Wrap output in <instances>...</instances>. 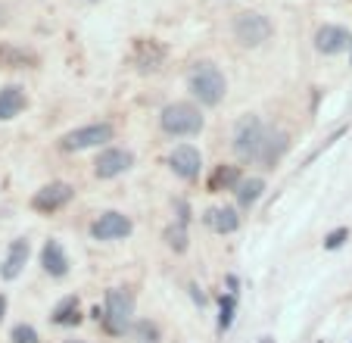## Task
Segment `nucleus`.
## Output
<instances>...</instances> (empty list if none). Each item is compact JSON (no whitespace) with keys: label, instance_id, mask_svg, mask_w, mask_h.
Here are the masks:
<instances>
[{"label":"nucleus","instance_id":"obj_1","mask_svg":"<svg viewBox=\"0 0 352 343\" xmlns=\"http://www.w3.org/2000/svg\"><path fill=\"white\" fill-rule=\"evenodd\" d=\"M187 87H190V94L203 106H219L221 100H225L228 81H225V75H221V69L215 66V63H197V66L190 69Z\"/></svg>","mask_w":352,"mask_h":343},{"label":"nucleus","instance_id":"obj_2","mask_svg":"<svg viewBox=\"0 0 352 343\" xmlns=\"http://www.w3.org/2000/svg\"><path fill=\"white\" fill-rule=\"evenodd\" d=\"M160 125L172 138H190L203 132V112L193 103H168L160 116Z\"/></svg>","mask_w":352,"mask_h":343},{"label":"nucleus","instance_id":"obj_3","mask_svg":"<svg viewBox=\"0 0 352 343\" xmlns=\"http://www.w3.org/2000/svg\"><path fill=\"white\" fill-rule=\"evenodd\" d=\"M265 141H268V128L262 125L256 116H246V119L237 125V132H234V150H237L240 159L259 163L262 150H265Z\"/></svg>","mask_w":352,"mask_h":343},{"label":"nucleus","instance_id":"obj_4","mask_svg":"<svg viewBox=\"0 0 352 343\" xmlns=\"http://www.w3.org/2000/svg\"><path fill=\"white\" fill-rule=\"evenodd\" d=\"M131 318H134V297L122 287H113L107 293V309H103V322L113 334H125L131 328Z\"/></svg>","mask_w":352,"mask_h":343},{"label":"nucleus","instance_id":"obj_5","mask_svg":"<svg viewBox=\"0 0 352 343\" xmlns=\"http://www.w3.org/2000/svg\"><path fill=\"white\" fill-rule=\"evenodd\" d=\"M234 38L243 47H259L272 38V22L262 13H240L234 19Z\"/></svg>","mask_w":352,"mask_h":343},{"label":"nucleus","instance_id":"obj_6","mask_svg":"<svg viewBox=\"0 0 352 343\" xmlns=\"http://www.w3.org/2000/svg\"><path fill=\"white\" fill-rule=\"evenodd\" d=\"M113 141V125L107 122H97V125H85V128H75L63 138V150H87V147H100Z\"/></svg>","mask_w":352,"mask_h":343},{"label":"nucleus","instance_id":"obj_7","mask_svg":"<svg viewBox=\"0 0 352 343\" xmlns=\"http://www.w3.org/2000/svg\"><path fill=\"white\" fill-rule=\"evenodd\" d=\"M72 197H75V187L72 185H66V181H50V185H44L32 197V206L38 212H56V209H63V206H66Z\"/></svg>","mask_w":352,"mask_h":343},{"label":"nucleus","instance_id":"obj_8","mask_svg":"<svg viewBox=\"0 0 352 343\" xmlns=\"http://www.w3.org/2000/svg\"><path fill=\"white\" fill-rule=\"evenodd\" d=\"M131 234V218L122 212H103L97 222L91 225V238L94 240H119Z\"/></svg>","mask_w":352,"mask_h":343},{"label":"nucleus","instance_id":"obj_9","mask_svg":"<svg viewBox=\"0 0 352 343\" xmlns=\"http://www.w3.org/2000/svg\"><path fill=\"white\" fill-rule=\"evenodd\" d=\"M131 165H134L131 150L109 147V150H103L97 156V163H94V172H97V178H116V175H122V172L131 169Z\"/></svg>","mask_w":352,"mask_h":343},{"label":"nucleus","instance_id":"obj_10","mask_svg":"<svg viewBox=\"0 0 352 343\" xmlns=\"http://www.w3.org/2000/svg\"><path fill=\"white\" fill-rule=\"evenodd\" d=\"M168 165H172V172L178 175V178L193 181L199 175V169H203V156H199L197 147L181 144V147H175V150H172V156H168Z\"/></svg>","mask_w":352,"mask_h":343},{"label":"nucleus","instance_id":"obj_11","mask_svg":"<svg viewBox=\"0 0 352 343\" xmlns=\"http://www.w3.org/2000/svg\"><path fill=\"white\" fill-rule=\"evenodd\" d=\"M28 253H32L28 240L25 238H16L13 244L7 247L3 262H0V278H3V281H16V278L22 275V269H25V262H28Z\"/></svg>","mask_w":352,"mask_h":343},{"label":"nucleus","instance_id":"obj_12","mask_svg":"<svg viewBox=\"0 0 352 343\" xmlns=\"http://www.w3.org/2000/svg\"><path fill=\"white\" fill-rule=\"evenodd\" d=\"M41 265H44V271L50 278H63L69 271V256L60 240H47L44 244V250H41Z\"/></svg>","mask_w":352,"mask_h":343},{"label":"nucleus","instance_id":"obj_13","mask_svg":"<svg viewBox=\"0 0 352 343\" xmlns=\"http://www.w3.org/2000/svg\"><path fill=\"white\" fill-rule=\"evenodd\" d=\"M315 47H318V53L333 56V53L349 47V32L340 25H324V28H318V34H315Z\"/></svg>","mask_w":352,"mask_h":343},{"label":"nucleus","instance_id":"obj_14","mask_svg":"<svg viewBox=\"0 0 352 343\" xmlns=\"http://www.w3.org/2000/svg\"><path fill=\"white\" fill-rule=\"evenodd\" d=\"M25 106H28V97H25V91H22L19 85L0 87V122L16 119Z\"/></svg>","mask_w":352,"mask_h":343},{"label":"nucleus","instance_id":"obj_15","mask_svg":"<svg viewBox=\"0 0 352 343\" xmlns=\"http://www.w3.org/2000/svg\"><path fill=\"white\" fill-rule=\"evenodd\" d=\"M203 218H206V225L215 234H231L240 228V216L231 209V206H215V209H209Z\"/></svg>","mask_w":352,"mask_h":343},{"label":"nucleus","instance_id":"obj_16","mask_svg":"<svg viewBox=\"0 0 352 343\" xmlns=\"http://www.w3.org/2000/svg\"><path fill=\"white\" fill-rule=\"evenodd\" d=\"M81 315H78V297H66L56 303L54 309V324H78Z\"/></svg>","mask_w":352,"mask_h":343},{"label":"nucleus","instance_id":"obj_17","mask_svg":"<svg viewBox=\"0 0 352 343\" xmlns=\"http://www.w3.org/2000/svg\"><path fill=\"white\" fill-rule=\"evenodd\" d=\"M262 191H265V181L262 178H243L237 185V200L240 206H253L256 200L262 197Z\"/></svg>","mask_w":352,"mask_h":343},{"label":"nucleus","instance_id":"obj_18","mask_svg":"<svg viewBox=\"0 0 352 343\" xmlns=\"http://www.w3.org/2000/svg\"><path fill=\"white\" fill-rule=\"evenodd\" d=\"M287 150V134L284 132H268V141H265V150H262L259 163L272 165L274 159H280V153Z\"/></svg>","mask_w":352,"mask_h":343},{"label":"nucleus","instance_id":"obj_19","mask_svg":"<svg viewBox=\"0 0 352 343\" xmlns=\"http://www.w3.org/2000/svg\"><path fill=\"white\" fill-rule=\"evenodd\" d=\"M240 185V175L234 165H221L219 172H215L212 178H209V191H221V187H237Z\"/></svg>","mask_w":352,"mask_h":343},{"label":"nucleus","instance_id":"obj_20","mask_svg":"<svg viewBox=\"0 0 352 343\" xmlns=\"http://www.w3.org/2000/svg\"><path fill=\"white\" fill-rule=\"evenodd\" d=\"M134 334V343H160V328L153 322H138L131 328Z\"/></svg>","mask_w":352,"mask_h":343},{"label":"nucleus","instance_id":"obj_21","mask_svg":"<svg viewBox=\"0 0 352 343\" xmlns=\"http://www.w3.org/2000/svg\"><path fill=\"white\" fill-rule=\"evenodd\" d=\"M166 240H168V247H172L175 253H184L187 250V225L184 222L172 225V228L166 231Z\"/></svg>","mask_w":352,"mask_h":343},{"label":"nucleus","instance_id":"obj_22","mask_svg":"<svg viewBox=\"0 0 352 343\" xmlns=\"http://www.w3.org/2000/svg\"><path fill=\"white\" fill-rule=\"evenodd\" d=\"M10 340L13 343H38V331H34L32 324H16V328L10 331Z\"/></svg>","mask_w":352,"mask_h":343},{"label":"nucleus","instance_id":"obj_23","mask_svg":"<svg viewBox=\"0 0 352 343\" xmlns=\"http://www.w3.org/2000/svg\"><path fill=\"white\" fill-rule=\"evenodd\" d=\"M234 322V297H221V318H219V328L228 331Z\"/></svg>","mask_w":352,"mask_h":343},{"label":"nucleus","instance_id":"obj_24","mask_svg":"<svg viewBox=\"0 0 352 343\" xmlns=\"http://www.w3.org/2000/svg\"><path fill=\"white\" fill-rule=\"evenodd\" d=\"M346 238H349V231H346V228H337V231H331V234L324 238V247H327V250H337V247L343 244Z\"/></svg>","mask_w":352,"mask_h":343},{"label":"nucleus","instance_id":"obj_25","mask_svg":"<svg viewBox=\"0 0 352 343\" xmlns=\"http://www.w3.org/2000/svg\"><path fill=\"white\" fill-rule=\"evenodd\" d=\"M3 315H7V297L0 293V322H3Z\"/></svg>","mask_w":352,"mask_h":343},{"label":"nucleus","instance_id":"obj_26","mask_svg":"<svg viewBox=\"0 0 352 343\" xmlns=\"http://www.w3.org/2000/svg\"><path fill=\"white\" fill-rule=\"evenodd\" d=\"M66 343H85V340H66Z\"/></svg>","mask_w":352,"mask_h":343}]
</instances>
